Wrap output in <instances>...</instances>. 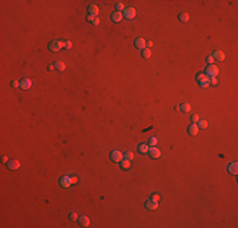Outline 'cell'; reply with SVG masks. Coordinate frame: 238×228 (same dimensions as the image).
Returning <instances> with one entry per match:
<instances>
[{"mask_svg":"<svg viewBox=\"0 0 238 228\" xmlns=\"http://www.w3.org/2000/svg\"><path fill=\"white\" fill-rule=\"evenodd\" d=\"M209 84H210V85H213V86H215V85L218 84V80H217V77H209Z\"/></svg>","mask_w":238,"mask_h":228,"instance_id":"28","label":"cell"},{"mask_svg":"<svg viewBox=\"0 0 238 228\" xmlns=\"http://www.w3.org/2000/svg\"><path fill=\"white\" fill-rule=\"evenodd\" d=\"M63 47V42L62 41H52L48 46V50L52 51V52H58Z\"/></svg>","mask_w":238,"mask_h":228,"instance_id":"2","label":"cell"},{"mask_svg":"<svg viewBox=\"0 0 238 228\" xmlns=\"http://www.w3.org/2000/svg\"><path fill=\"white\" fill-rule=\"evenodd\" d=\"M115 9H117V11H122V10H124V5L122 3H117L115 4Z\"/></svg>","mask_w":238,"mask_h":228,"instance_id":"27","label":"cell"},{"mask_svg":"<svg viewBox=\"0 0 238 228\" xmlns=\"http://www.w3.org/2000/svg\"><path fill=\"white\" fill-rule=\"evenodd\" d=\"M134 46L137 47V48H139V50H143V48H146V46H147V43H146V41L143 40V38H137V40L134 41Z\"/></svg>","mask_w":238,"mask_h":228,"instance_id":"9","label":"cell"},{"mask_svg":"<svg viewBox=\"0 0 238 228\" xmlns=\"http://www.w3.org/2000/svg\"><path fill=\"white\" fill-rule=\"evenodd\" d=\"M20 85V82H18V81H13L11 82V86H14V88H18Z\"/></svg>","mask_w":238,"mask_h":228,"instance_id":"35","label":"cell"},{"mask_svg":"<svg viewBox=\"0 0 238 228\" xmlns=\"http://www.w3.org/2000/svg\"><path fill=\"white\" fill-rule=\"evenodd\" d=\"M148 155H150V157H152V159H158L160 156H161V151L158 148H156V147H151V148H148V152H147Z\"/></svg>","mask_w":238,"mask_h":228,"instance_id":"6","label":"cell"},{"mask_svg":"<svg viewBox=\"0 0 238 228\" xmlns=\"http://www.w3.org/2000/svg\"><path fill=\"white\" fill-rule=\"evenodd\" d=\"M191 109V105L189 103H182L180 104V110L181 112H184V113H188V112H190Z\"/></svg>","mask_w":238,"mask_h":228,"instance_id":"18","label":"cell"},{"mask_svg":"<svg viewBox=\"0 0 238 228\" xmlns=\"http://www.w3.org/2000/svg\"><path fill=\"white\" fill-rule=\"evenodd\" d=\"M198 131H199L198 126L194 123V124H190V126H189V128H188V133H189L190 136H196V134H198Z\"/></svg>","mask_w":238,"mask_h":228,"instance_id":"16","label":"cell"},{"mask_svg":"<svg viewBox=\"0 0 238 228\" xmlns=\"http://www.w3.org/2000/svg\"><path fill=\"white\" fill-rule=\"evenodd\" d=\"M157 207H158V201H155L153 199H150L146 201V208L150 210H155V209H157Z\"/></svg>","mask_w":238,"mask_h":228,"instance_id":"8","label":"cell"},{"mask_svg":"<svg viewBox=\"0 0 238 228\" xmlns=\"http://www.w3.org/2000/svg\"><path fill=\"white\" fill-rule=\"evenodd\" d=\"M123 159H124V155L120 152V151H118V149H115V151H113V152L110 153V160H112L113 162L120 164V161Z\"/></svg>","mask_w":238,"mask_h":228,"instance_id":"3","label":"cell"},{"mask_svg":"<svg viewBox=\"0 0 238 228\" xmlns=\"http://www.w3.org/2000/svg\"><path fill=\"white\" fill-rule=\"evenodd\" d=\"M207 62H208V63H210V65H211V63H213V62H214V58H213V57H211V56H208V57H207Z\"/></svg>","mask_w":238,"mask_h":228,"instance_id":"34","label":"cell"},{"mask_svg":"<svg viewBox=\"0 0 238 228\" xmlns=\"http://www.w3.org/2000/svg\"><path fill=\"white\" fill-rule=\"evenodd\" d=\"M148 145H144V143H142V145H139L138 146V151L141 152V153H147L148 152Z\"/></svg>","mask_w":238,"mask_h":228,"instance_id":"20","label":"cell"},{"mask_svg":"<svg viewBox=\"0 0 238 228\" xmlns=\"http://www.w3.org/2000/svg\"><path fill=\"white\" fill-rule=\"evenodd\" d=\"M99 23H100V19H98V18H94V20H93V24H94V25H98Z\"/></svg>","mask_w":238,"mask_h":228,"instance_id":"36","label":"cell"},{"mask_svg":"<svg viewBox=\"0 0 238 228\" xmlns=\"http://www.w3.org/2000/svg\"><path fill=\"white\" fill-rule=\"evenodd\" d=\"M124 159L132 160L133 159V153H132V152H127V153H124Z\"/></svg>","mask_w":238,"mask_h":228,"instance_id":"30","label":"cell"},{"mask_svg":"<svg viewBox=\"0 0 238 228\" xmlns=\"http://www.w3.org/2000/svg\"><path fill=\"white\" fill-rule=\"evenodd\" d=\"M120 166H122V169H124V170L131 169V160L123 159L122 161H120Z\"/></svg>","mask_w":238,"mask_h":228,"instance_id":"17","label":"cell"},{"mask_svg":"<svg viewBox=\"0 0 238 228\" xmlns=\"http://www.w3.org/2000/svg\"><path fill=\"white\" fill-rule=\"evenodd\" d=\"M7 166H8V169H10V170H17V169H19L20 164H19L18 160H10V161L7 162Z\"/></svg>","mask_w":238,"mask_h":228,"instance_id":"7","label":"cell"},{"mask_svg":"<svg viewBox=\"0 0 238 228\" xmlns=\"http://www.w3.org/2000/svg\"><path fill=\"white\" fill-rule=\"evenodd\" d=\"M87 11H89V14H90V15L96 17V15L99 14V8H98L96 5H94V4H91V5H89V6H87Z\"/></svg>","mask_w":238,"mask_h":228,"instance_id":"14","label":"cell"},{"mask_svg":"<svg viewBox=\"0 0 238 228\" xmlns=\"http://www.w3.org/2000/svg\"><path fill=\"white\" fill-rule=\"evenodd\" d=\"M198 128H201V129H205L207 127H208V122L205 120V119H200V120H198Z\"/></svg>","mask_w":238,"mask_h":228,"instance_id":"19","label":"cell"},{"mask_svg":"<svg viewBox=\"0 0 238 228\" xmlns=\"http://www.w3.org/2000/svg\"><path fill=\"white\" fill-rule=\"evenodd\" d=\"M71 184H72V179L70 178V176H62L61 180H60V185L62 188H70Z\"/></svg>","mask_w":238,"mask_h":228,"instance_id":"5","label":"cell"},{"mask_svg":"<svg viewBox=\"0 0 238 228\" xmlns=\"http://www.w3.org/2000/svg\"><path fill=\"white\" fill-rule=\"evenodd\" d=\"M208 79H209V77H208L205 74H198V75H196V80H198V82H199V81H204V80H208Z\"/></svg>","mask_w":238,"mask_h":228,"instance_id":"24","label":"cell"},{"mask_svg":"<svg viewBox=\"0 0 238 228\" xmlns=\"http://www.w3.org/2000/svg\"><path fill=\"white\" fill-rule=\"evenodd\" d=\"M191 120L194 122V123H196L198 120H199V115H196V114H194L192 117H191Z\"/></svg>","mask_w":238,"mask_h":228,"instance_id":"33","label":"cell"},{"mask_svg":"<svg viewBox=\"0 0 238 228\" xmlns=\"http://www.w3.org/2000/svg\"><path fill=\"white\" fill-rule=\"evenodd\" d=\"M152 42H151V41H150V42H148V43H147V46H148V48H150V47H152Z\"/></svg>","mask_w":238,"mask_h":228,"instance_id":"40","label":"cell"},{"mask_svg":"<svg viewBox=\"0 0 238 228\" xmlns=\"http://www.w3.org/2000/svg\"><path fill=\"white\" fill-rule=\"evenodd\" d=\"M94 18H95V17H94V15H90V14H89V15L86 17V19L90 20V22H93V20H94Z\"/></svg>","mask_w":238,"mask_h":228,"instance_id":"37","label":"cell"},{"mask_svg":"<svg viewBox=\"0 0 238 228\" xmlns=\"http://www.w3.org/2000/svg\"><path fill=\"white\" fill-rule=\"evenodd\" d=\"M32 86V81L29 79H23L22 81H20V85H19V88L20 89H23V90H28L29 88Z\"/></svg>","mask_w":238,"mask_h":228,"instance_id":"10","label":"cell"},{"mask_svg":"<svg viewBox=\"0 0 238 228\" xmlns=\"http://www.w3.org/2000/svg\"><path fill=\"white\" fill-rule=\"evenodd\" d=\"M205 74L208 77H217L219 74V69L215 65H209L207 69H205Z\"/></svg>","mask_w":238,"mask_h":228,"instance_id":"1","label":"cell"},{"mask_svg":"<svg viewBox=\"0 0 238 228\" xmlns=\"http://www.w3.org/2000/svg\"><path fill=\"white\" fill-rule=\"evenodd\" d=\"M79 223H80L81 227H89L90 226V219L86 216H81V217H79Z\"/></svg>","mask_w":238,"mask_h":228,"instance_id":"12","label":"cell"},{"mask_svg":"<svg viewBox=\"0 0 238 228\" xmlns=\"http://www.w3.org/2000/svg\"><path fill=\"white\" fill-rule=\"evenodd\" d=\"M199 85L201 88H208L210 84H209V79L208 80H204V81H199Z\"/></svg>","mask_w":238,"mask_h":228,"instance_id":"25","label":"cell"},{"mask_svg":"<svg viewBox=\"0 0 238 228\" xmlns=\"http://www.w3.org/2000/svg\"><path fill=\"white\" fill-rule=\"evenodd\" d=\"M227 170H228V172H230L232 175H237L238 172V166L236 162H232V164H229L228 167H227Z\"/></svg>","mask_w":238,"mask_h":228,"instance_id":"15","label":"cell"},{"mask_svg":"<svg viewBox=\"0 0 238 228\" xmlns=\"http://www.w3.org/2000/svg\"><path fill=\"white\" fill-rule=\"evenodd\" d=\"M152 199L155 200V201H160V200H161V197H160V194H153Z\"/></svg>","mask_w":238,"mask_h":228,"instance_id":"31","label":"cell"},{"mask_svg":"<svg viewBox=\"0 0 238 228\" xmlns=\"http://www.w3.org/2000/svg\"><path fill=\"white\" fill-rule=\"evenodd\" d=\"M63 47H65L66 50H70V48L72 47V42H71V41H65V42H63Z\"/></svg>","mask_w":238,"mask_h":228,"instance_id":"26","label":"cell"},{"mask_svg":"<svg viewBox=\"0 0 238 228\" xmlns=\"http://www.w3.org/2000/svg\"><path fill=\"white\" fill-rule=\"evenodd\" d=\"M123 18L124 17H123V13H122V11H114V13L112 14V20L115 22V23H119Z\"/></svg>","mask_w":238,"mask_h":228,"instance_id":"11","label":"cell"},{"mask_svg":"<svg viewBox=\"0 0 238 228\" xmlns=\"http://www.w3.org/2000/svg\"><path fill=\"white\" fill-rule=\"evenodd\" d=\"M70 219H71V220H76V219H77V214H76V213H71V214H70Z\"/></svg>","mask_w":238,"mask_h":228,"instance_id":"32","label":"cell"},{"mask_svg":"<svg viewBox=\"0 0 238 228\" xmlns=\"http://www.w3.org/2000/svg\"><path fill=\"white\" fill-rule=\"evenodd\" d=\"M156 143H157V138H155V137L150 138V146H151V147H155Z\"/></svg>","mask_w":238,"mask_h":228,"instance_id":"29","label":"cell"},{"mask_svg":"<svg viewBox=\"0 0 238 228\" xmlns=\"http://www.w3.org/2000/svg\"><path fill=\"white\" fill-rule=\"evenodd\" d=\"M55 67L57 70H60V71H63L65 70V63L62 61H56L55 62Z\"/></svg>","mask_w":238,"mask_h":228,"instance_id":"21","label":"cell"},{"mask_svg":"<svg viewBox=\"0 0 238 228\" xmlns=\"http://www.w3.org/2000/svg\"><path fill=\"white\" fill-rule=\"evenodd\" d=\"M72 179V184H75V183H77V178H71Z\"/></svg>","mask_w":238,"mask_h":228,"instance_id":"39","label":"cell"},{"mask_svg":"<svg viewBox=\"0 0 238 228\" xmlns=\"http://www.w3.org/2000/svg\"><path fill=\"white\" fill-rule=\"evenodd\" d=\"M1 161L7 164V162H8V157H7V156H3V159H1Z\"/></svg>","mask_w":238,"mask_h":228,"instance_id":"38","label":"cell"},{"mask_svg":"<svg viewBox=\"0 0 238 228\" xmlns=\"http://www.w3.org/2000/svg\"><path fill=\"white\" fill-rule=\"evenodd\" d=\"M142 56L144 58H150V57H151V50H150V48H143Z\"/></svg>","mask_w":238,"mask_h":228,"instance_id":"23","label":"cell"},{"mask_svg":"<svg viewBox=\"0 0 238 228\" xmlns=\"http://www.w3.org/2000/svg\"><path fill=\"white\" fill-rule=\"evenodd\" d=\"M211 57H213L214 60H218V61H223V60L226 58L224 53H223L222 51H219V50L214 51V52H213V55H211Z\"/></svg>","mask_w":238,"mask_h":228,"instance_id":"13","label":"cell"},{"mask_svg":"<svg viewBox=\"0 0 238 228\" xmlns=\"http://www.w3.org/2000/svg\"><path fill=\"white\" fill-rule=\"evenodd\" d=\"M123 17L124 18H127V19H133L134 17H136V9L132 8V6L125 8V9L123 10Z\"/></svg>","mask_w":238,"mask_h":228,"instance_id":"4","label":"cell"},{"mask_svg":"<svg viewBox=\"0 0 238 228\" xmlns=\"http://www.w3.org/2000/svg\"><path fill=\"white\" fill-rule=\"evenodd\" d=\"M179 19H180L181 22H184V23L188 22V20H189V14H188V13H180V14H179Z\"/></svg>","mask_w":238,"mask_h":228,"instance_id":"22","label":"cell"}]
</instances>
